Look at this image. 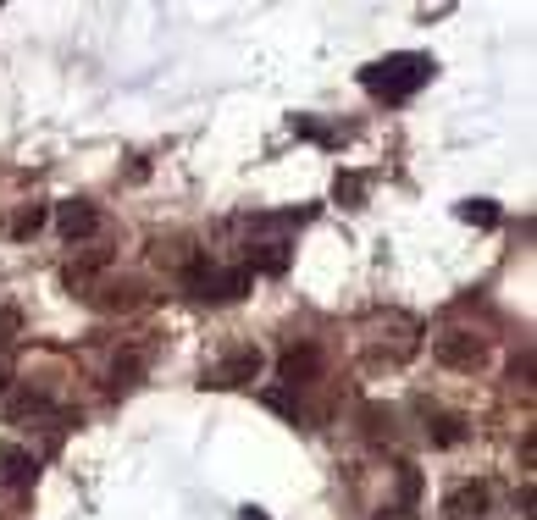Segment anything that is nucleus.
<instances>
[{
	"label": "nucleus",
	"instance_id": "13",
	"mask_svg": "<svg viewBox=\"0 0 537 520\" xmlns=\"http://www.w3.org/2000/svg\"><path fill=\"white\" fill-rule=\"evenodd\" d=\"M261 404H266V410H277V415H288V421H299V415H305V410H299V399H294V388H266Z\"/></svg>",
	"mask_w": 537,
	"mask_h": 520
},
{
	"label": "nucleus",
	"instance_id": "2",
	"mask_svg": "<svg viewBox=\"0 0 537 520\" xmlns=\"http://www.w3.org/2000/svg\"><path fill=\"white\" fill-rule=\"evenodd\" d=\"M432 355L449 371H477L482 360H488V343H482L477 332H443V338L432 343Z\"/></svg>",
	"mask_w": 537,
	"mask_h": 520
},
{
	"label": "nucleus",
	"instance_id": "5",
	"mask_svg": "<svg viewBox=\"0 0 537 520\" xmlns=\"http://www.w3.org/2000/svg\"><path fill=\"white\" fill-rule=\"evenodd\" d=\"M56 227H61V238H67V244H78V238H95L100 233V211L89 200H67L56 211Z\"/></svg>",
	"mask_w": 537,
	"mask_h": 520
},
{
	"label": "nucleus",
	"instance_id": "21",
	"mask_svg": "<svg viewBox=\"0 0 537 520\" xmlns=\"http://www.w3.org/2000/svg\"><path fill=\"white\" fill-rule=\"evenodd\" d=\"M244 520H266V509H244Z\"/></svg>",
	"mask_w": 537,
	"mask_h": 520
},
{
	"label": "nucleus",
	"instance_id": "6",
	"mask_svg": "<svg viewBox=\"0 0 537 520\" xmlns=\"http://www.w3.org/2000/svg\"><path fill=\"white\" fill-rule=\"evenodd\" d=\"M316 371H322V349H316V343H299V349H288V355L277 360V377H283V388L311 382Z\"/></svg>",
	"mask_w": 537,
	"mask_h": 520
},
{
	"label": "nucleus",
	"instance_id": "1",
	"mask_svg": "<svg viewBox=\"0 0 537 520\" xmlns=\"http://www.w3.org/2000/svg\"><path fill=\"white\" fill-rule=\"evenodd\" d=\"M432 78V56H416V50H405V56H388V61H371L366 72H360V83H366L377 100H410L421 89V83Z\"/></svg>",
	"mask_w": 537,
	"mask_h": 520
},
{
	"label": "nucleus",
	"instance_id": "10",
	"mask_svg": "<svg viewBox=\"0 0 537 520\" xmlns=\"http://www.w3.org/2000/svg\"><path fill=\"white\" fill-rule=\"evenodd\" d=\"M89 299H95L100 310H133L144 299V283H139V277H122V283H106L100 294H89Z\"/></svg>",
	"mask_w": 537,
	"mask_h": 520
},
{
	"label": "nucleus",
	"instance_id": "9",
	"mask_svg": "<svg viewBox=\"0 0 537 520\" xmlns=\"http://www.w3.org/2000/svg\"><path fill=\"white\" fill-rule=\"evenodd\" d=\"M360 426H366V438L371 443H394V432H399V415L388 410V404H360Z\"/></svg>",
	"mask_w": 537,
	"mask_h": 520
},
{
	"label": "nucleus",
	"instance_id": "4",
	"mask_svg": "<svg viewBox=\"0 0 537 520\" xmlns=\"http://www.w3.org/2000/svg\"><path fill=\"white\" fill-rule=\"evenodd\" d=\"M488 515V482H460L443 498V520H482Z\"/></svg>",
	"mask_w": 537,
	"mask_h": 520
},
{
	"label": "nucleus",
	"instance_id": "17",
	"mask_svg": "<svg viewBox=\"0 0 537 520\" xmlns=\"http://www.w3.org/2000/svg\"><path fill=\"white\" fill-rule=\"evenodd\" d=\"M45 410H50V399H45V393H23V399L12 404V415H45Z\"/></svg>",
	"mask_w": 537,
	"mask_h": 520
},
{
	"label": "nucleus",
	"instance_id": "8",
	"mask_svg": "<svg viewBox=\"0 0 537 520\" xmlns=\"http://www.w3.org/2000/svg\"><path fill=\"white\" fill-rule=\"evenodd\" d=\"M427 443H432V449H460V443H466V415L432 410L427 415Z\"/></svg>",
	"mask_w": 537,
	"mask_h": 520
},
{
	"label": "nucleus",
	"instance_id": "7",
	"mask_svg": "<svg viewBox=\"0 0 537 520\" xmlns=\"http://www.w3.org/2000/svg\"><path fill=\"white\" fill-rule=\"evenodd\" d=\"M34 476H39V460L28 449H12V443L0 449V487H17V493H23V487H34Z\"/></svg>",
	"mask_w": 537,
	"mask_h": 520
},
{
	"label": "nucleus",
	"instance_id": "18",
	"mask_svg": "<svg viewBox=\"0 0 537 520\" xmlns=\"http://www.w3.org/2000/svg\"><path fill=\"white\" fill-rule=\"evenodd\" d=\"M12 332H17V310H0V349L12 343Z\"/></svg>",
	"mask_w": 537,
	"mask_h": 520
},
{
	"label": "nucleus",
	"instance_id": "14",
	"mask_svg": "<svg viewBox=\"0 0 537 520\" xmlns=\"http://www.w3.org/2000/svg\"><path fill=\"white\" fill-rule=\"evenodd\" d=\"M460 222L493 227V222H499V205H493V200H466V205H460Z\"/></svg>",
	"mask_w": 537,
	"mask_h": 520
},
{
	"label": "nucleus",
	"instance_id": "19",
	"mask_svg": "<svg viewBox=\"0 0 537 520\" xmlns=\"http://www.w3.org/2000/svg\"><path fill=\"white\" fill-rule=\"evenodd\" d=\"M382 520H416V509H405V504H394V509H382Z\"/></svg>",
	"mask_w": 537,
	"mask_h": 520
},
{
	"label": "nucleus",
	"instance_id": "12",
	"mask_svg": "<svg viewBox=\"0 0 537 520\" xmlns=\"http://www.w3.org/2000/svg\"><path fill=\"white\" fill-rule=\"evenodd\" d=\"M45 216H50L45 205H23V211L12 216V227H6V233H12V238H34L39 227H45Z\"/></svg>",
	"mask_w": 537,
	"mask_h": 520
},
{
	"label": "nucleus",
	"instance_id": "15",
	"mask_svg": "<svg viewBox=\"0 0 537 520\" xmlns=\"http://www.w3.org/2000/svg\"><path fill=\"white\" fill-rule=\"evenodd\" d=\"M416 498H421V471L416 465H399V504L416 509Z\"/></svg>",
	"mask_w": 537,
	"mask_h": 520
},
{
	"label": "nucleus",
	"instance_id": "3",
	"mask_svg": "<svg viewBox=\"0 0 537 520\" xmlns=\"http://www.w3.org/2000/svg\"><path fill=\"white\" fill-rule=\"evenodd\" d=\"M255 377H261V349H233L222 366L205 371V388H244Z\"/></svg>",
	"mask_w": 537,
	"mask_h": 520
},
{
	"label": "nucleus",
	"instance_id": "11",
	"mask_svg": "<svg viewBox=\"0 0 537 520\" xmlns=\"http://www.w3.org/2000/svg\"><path fill=\"white\" fill-rule=\"evenodd\" d=\"M144 382V355L139 349H128V355H117V366H111V399H122V393H133Z\"/></svg>",
	"mask_w": 537,
	"mask_h": 520
},
{
	"label": "nucleus",
	"instance_id": "16",
	"mask_svg": "<svg viewBox=\"0 0 537 520\" xmlns=\"http://www.w3.org/2000/svg\"><path fill=\"white\" fill-rule=\"evenodd\" d=\"M333 194H338V200H344V205H360V200H366V183H360L355 172H338Z\"/></svg>",
	"mask_w": 537,
	"mask_h": 520
},
{
	"label": "nucleus",
	"instance_id": "20",
	"mask_svg": "<svg viewBox=\"0 0 537 520\" xmlns=\"http://www.w3.org/2000/svg\"><path fill=\"white\" fill-rule=\"evenodd\" d=\"M6 388H12V371H0V399H6Z\"/></svg>",
	"mask_w": 537,
	"mask_h": 520
}]
</instances>
